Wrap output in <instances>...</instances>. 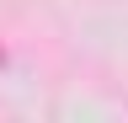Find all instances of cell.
<instances>
[{
	"label": "cell",
	"instance_id": "obj_1",
	"mask_svg": "<svg viewBox=\"0 0 128 123\" xmlns=\"http://www.w3.org/2000/svg\"><path fill=\"white\" fill-rule=\"evenodd\" d=\"M0 70H6V48H0Z\"/></svg>",
	"mask_w": 128,
	"mask_h": 123
}]
</instances>
